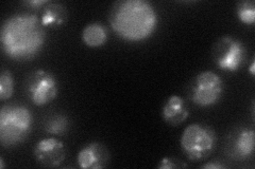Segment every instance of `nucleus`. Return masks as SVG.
Instances as JSON below:
<instances>
[{
  "instance_id": "1",
  "label": "nucleus",
  "mask_w": 255,
  "mask_h": 169,
  "mask_svg": "<svg viewBox=\"0 0 255 169\" xmlns=\"http://www.w3.org/2000/svg\"><path fill=\"white\" fill-rule=\"evenodd\" d=\"M45 42L46 28L34 14H14L2 23V50L7 57L14 60H29L35 57Z\"/></svg>"
},
{
  "instance_id": "2",
  "label": "nucleus",
  "mask_w": 255,
  "mask_h": 169,
  "mask_svg": "<svg viewBox=\"0 0 255 169\" xmlns=\"http://www.w3.org/2000/svg\"><path fill=\"white\" fill-rule=\"evenodd\" d=\"M109 22L117 36L128 42H141L154 33L158 16L146 0H119L111 6Z\"/></svg>"
},
{
  "instance_id": "3",
  "label": "nucleus",
  "mask_w": 255,
  "mask_h": 169,
  "mask_svg": "<svg viewBox=\"0 0 255 169\" xmlns=\"http://www.w3.org/2000/svg\"><path fill=\"white\" fill-rule=\"evenodd\" d=\"M33 116L22 105H5L0 111V142L5 148L15 147L29 136Z\"/></svg>"
},
{
  "instance_id": "4",
  "label": "nucleus",
  "mask_w": 255,
  "mask_h": 169,
  "mask_svg": "<svg viewBox=\"0 0 255 169\" xmlns=\"http://www.w3.org/2000/svg\"><path fill=\"white\" fill-rule=\"evenodd\" d=\"M181 149L193 162L209 158L217 145V135L211 127L203 124L188 125L181 135Z\"/></svg>"
},
{
  "instance_id": "5",
  "label": "nucleus",
  "mask_w": 255,
  "mask_h": 169,
  "mask_svg": "<svg viewBox=\"0 0 255 169\" xmlns=\"http://www.w3.org/2000/svg\"><path fill=\"white\" fill-rule=\"evenodd\" d=\"M225 84L215 72H200L190 84V98L197 106L207 108L216 105L223 94Z\"/></svg>"
},
{
  "instance_id": "6",
  "label": "nucleus",
  "mask_w": 255,
  "mask_h": 169,
  "mask_svg": "<svg viewBox=\"0 0 255 169\" xmlns=\"http://www.w3.org/2000/svg\"><path fill=\"white\" fill-rule=\"evenodd\" d=\"M212 56L216 66L226 72H236L241 69L247 57L245 45L232 36H222L212 48Z\"/></svg>"
},
{
  "instance_id": "7",
  "label": "nucleus",
  "mask_w": 255,
  "mask_h": 169,
  "mask_svg": "<svg viewBox=\"0 0 255 169\" xmlns=\"http://www.w3.org/2000/svg\"><path fill=\"white\" fill-rule=\"evenodd\" d=\"M27 94L36 106L50 104L58 95V80L51 72L38 69L29 75L26 82Z\"/></svg>"
},
{
  "instance_id": "8",
  "label": "nucleus",
  "mask_w": 255,
  "mask_h": 169,
  "mask_svg": "<svg viewBox=\"0 0 255 169\" xmlns=\"http://www.w3.org/2000/svg\"><path fill=\"white\" fill-rule=\"evenodd\" d=\"M33 155L39 165L54 168L64 162L66 158V149L59 139L46 138L36 143Z\"/></svg>"
},
{
  "instance_id": "9",
  "label": "nucleus",
  "mask_w": 255,
  "mask_h": 169,
  "mask_svg": "<svg viewBox=\"0 0 255 169\" xmlns=\"http://www.w3.org/2000/svg\"><path fill=\"white\" fill-rule=\"evenodd\" d=\"M110 151L105 144L92 142L78 152L77 163L82 169H102L110 162Z\"/></svg>"
},
{
  "instance_id": "10",
  "label": "nucleus",
  "mask_w": 255,
  "mask_h": 169,
  "mask_svg": "<svg viewBox=\"0 0 255 169\" xmlns=\"http://www.w3.org/2000/svg\"><path fill=\"white\" fill-rule=\"evenodd\" d=\"M254 130L243 128L233 136L230 144V155L235 160L245 161L253 156L254 152Z\"/></svg>"
},
{
  "instance_id": "11",
  "label": "nucleus",
  "mask_w": 255,
  "mask_h": 169,
  "mask_svg": "<svg viewBox=\"0 0 255 169\" xmlns=\"http://www.w3.org/2000/svg\"><path fill=\"white\" fill-rule=\"evenodd\" d=\"M162 116L165 122L171 126L184 123L189 116V109L185 100L177 94L169 96L163 106Z\"/></svg>"
},
{
  "instance_id": "12",
  "label": "nucleus",
  "mask_w": 255,
  "mask_h": 169,
  "mask_svg": "<svg viewBox=\"0 0 255 169\" xmlns=\"http://www.w3.org/2000/svg\"><path fill=\"white\" fill-rule=\"evenodd\" d=\"M67 17V10L63 4L57 2H48L44 6L39 19H41L42 25L45 28H59L66 22Z\"/></svg>"
},
{
  "instance_id": "13",
  "label": "nucleus",
  "mask_w": 255,
  "mask_h": 169,
  "mask_svg": "<svg viewBox=\"0 0 255 169\" xmlns=\"http://www.w3.org/2000/svg\"><path fill=\"white\" fill-rule=\"evenodd\" d=\"M82 42L91 48L105 46L108 42L109 33L107 28L100 22H92L82 31Z\"/></svg>"
},
{
  "instance_id": "14",
  "label": "nucleus",
  "mask_w": 255,
  "mask_h": 169,
  "mask_svg": "<svg viewBox=\"0 0 255 169\" xmlns=\"http://www.w3.org/2000/svg\"><path fill=\"white\" fill-rule=\"evenodd\" d=\"M45 130L47 133L54 135L65 134L70 127L69 118L62 113H54L46 119Z\"/></svg>"
},
{
  "instance_id": "15",
  "label": "nucleus",
  "mask_w": 255,
  "mask_h": 169,
  "mask_svg": "<svg viewBox=\"0 0 255 169\" xmlns=\"http://www.w3.org/2000/svg\"><path fill=\"white\" fill-rule=\"evenodd\" d=\"M236 16L245 25H253L255 21V3L250 0H245L237 3Z\"/></svg>"
},
{
  "instance_id": "16",
  "label": "nucleus",
  "mask_w": 255,
  "mask_h": 169,
  "mask_svg": "<svg viewBox=\"0 0 255 169\" xmlns=\"http://www.w3.org/2000/svg\"><path fill=\"white\" fill-rule=\"evenodd\" d=\"M14 92V79L9 70H2L0 74V99L9 100Z\"/></svg>"
},
{
  "instance_id": "17",
  "label": "nucleus",
  "mask_w": 255,
  "mask_h": 169,
  "mask_svg": "<svg viewBox=\"0 0 255 169\" xmlns=\"http://www.w3.org/2000/svg\"><path fill=\"white\" fill-rule=\"evenodd\" d=\"M186 166H187L186 164L181 163L180 161L169 157L162 159L157 165L159 169H172V168H180V167H186Z\"/></svg>"
},
{
  "instance_id": "18",
  "label": "nucleus",
  "mask_w": 255,
  "mask_h": 169,
  "mask_svg": "<svg viewBox=\"0 0 255 169\" xmlns=\"http://www.w3.org/2000/svg\"><path fill=\"white\" fill-rule=\"evenodd\" d=\"M47 3H48L47 0H30V1L25 2L26 5L34 7V9H38V7H41V6H45Z\"/></svg>"
},
{
  "instance_id": "19",
  "label": "nucleus",
  "mask_w": 255,
  "mask_h": 169,
  "mask_svg": "<svg viewBox=\"0 0 255 169\" xmlns=\"http://www.w3.org/2000/svg\"><path fill=\"white\" fill-rule=\"evenodd\" d=\"M203 169H225L227 166L225 164H221L219 162H209L202 166Z\"/></svg>"
},
{
  "instance_id": "20",
  "label": "nucleus",
  "mask_w": 255,
  "mask_h": 169,
  "mask_svg": "<svg viewBox=\"0 0 255 169\" xmlns=\"http://www.w3.org/2000/svg\"><path fill=\"white\" fill-rule=\"evenodd\" d=\"M249 71H250V74L252 76L255 75V61L254 60H252V62H251V66L249 68Z\"/></svg>"
},
{
  "instance_id": "21",
  "label": "nucleus",
  "mask_w": 255,
  "mask_h": 169,
  "mask_svg": "<svg viewBox=\"0 0 255 169\" xmlns=\"http://www.w3.org/2000/svg\"><path fill=\"white\" fill-rule=\"evenodd\" d=\"M0 168H4V163H3L2 158H0Z\"/></svg>"
}]
</instances>
